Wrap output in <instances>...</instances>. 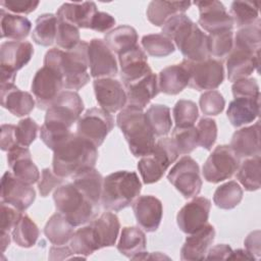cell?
<instances>
[{
	"instance_id": "6da1fadb",
	"label": "cell",
	"mask_w": 261,
	"mask_h": 261,
	"mask_svg": "<svg viewBox=\"0 0 261 261\" xmlns=\"http://www.w3.org/2000/svg\"><path fill=\"white\" fill-rule=\"evenodd\" d=\"M88 49L89 43L86 41H81L73 49L68 51L52 48L45 54L44 65L61 73L64 89L77 91L90 81Z\"/></svg>"
},
{
	"instance_id": "7a4b0ae2",
	"label": "cell",
	"mask_w": 261,
	"mask_h": 261,
	"mask_svg": "<svg viewBox=\"0 0 261 261\" xmlns=\"http://www.w3.org/2000/svg\"><path fill=\"white\" fill-rule=\"evenodd\" d=\"M162 35L174 42L187 60L199 62L210 58L208 36L185 13L168 18L162 25Z\"/></svg>"
},
{
	"instance_id": "3957f363",
	"label": "cell",
	"mask_w": 261,
	"mask_h": 261,
	"mask_svg": "<svg viewBox=\"0 0 261 261\" xmlns=\"http://www.w3.org/2000/svg\"><path fill=\"white\" fill-rule=\"evenodd\" d=\"M53 152V171L63 178L95 167L98 158L97 147L85 138L72 133Z\"/></svg>"
},
{
	"instance_id": "277c9868",
	"label": "cell",
	"mask_w": 261,
	"mask_h": 261,
	"mask_svg": "<svg viewBox=\"0 0 261 261\" xmlns=\"http://www.w3.org/2000/svg\"><path fill=\"white\" fill-rule=\"evenodd\" d=\"M116 123L135 157H143L153 150L156 144L155 135L146 120L143 109L125 106L117 114Z\"/></svg>"
},
{
	"instance_id": "5b68a950",
	"label": "cell",
	"mask_w": 261,
	"mask_h": 261,
	"mask_svg": "<svg viewBox=\"0 0 261 261\" xmlns=\"http://www.w3.org/2000/svg\"><path fill=\"white\" fill-rule=\"evenodd\" d=\"M141 190L142 184L136 172H112L103 179L101 204L109 211H120L134 203Z\"/></svg>"
},
{
	"instance_id": "8992f818",
	"label": "cell",
	"mask_w": 261,
	"mask_h": 261,
	"mask_svg": "<svg viewBox=\"0 0 261 261\" xmlns=\"http://www.w3.org/2000/svg\"><path fill=\"white\" fill-rule=\"evenodd\" d=\"M56 210L73 226H79L96 218L100 205L89 199L72 182L61 185L53 193Z\"/></svg>"
},
{
	"instance_id": "52a82bcc",
	"label": "cell",
	"mask_w": 261,
	"mask_h": 261,
	"mask_svg": "<svg viewBox=\"0 0 261 261\" xmlns=\"http://www.w3.org/2000/svg\"><path fill=\"white\" fill-rule=\"evenodd\" d=\"M178 155V150L172 138H163L157 141L153 150L138 162V170L143 182L150 185L160 180Z\"/></svg>"
},
{
	"instance_id": "ba28073f",
	"label": "cell",
	"mask_w": 261,
	"mask_h": 261,
	"mask_svg": "<svg viewBox=\"0 0 261 261\" xmlns=\"http://www.w3.org/2000/svg\"><path fill=\"white\" fill-rule=\"evenodd\" d=\"M84 110V102L75 91H62L46 111L45 123L70 129Z\"/></svg>"
},
{
	"instance_id": "9c48e42d",
	"label": "cell",
	"mask_w": 261,
	"mask_h": 261,
	"mask_svg": "<svg viewBox=\"0 0 261 261\" xmlns=\"http://www.w3.org/2000/svg\"><path fill=\"white\" fill-rule=\"evenodd\" d=\"M181 64L189 72V87L197 91L214 90L224 79L223 64L220 60L208 58L204 61L194 62L184 59Z\"/></svg>"
},
{
	"instance_id": "30bf717a",
	"label": "cell",
	"mask_w": 261,
	"mask_h": 261,
	"mask_svg": "<svg viewBox=\"0 0 261 261\" xmlns=\"http://www.w3.org/2000/svg\"><path fill=\"white\" fill-rule=\"evenodd\" d=\"M167 179L186 199L198 196L202 189L199 165L189 155L181 157L171 167Z\"/></svg>"
},
{
	"instance_id": "8fae6325",
	"label": "cell",
	"mask_w": 261,
	"mask_h": 261,
	"mask_svg": "<svg viewBox=\"0 0 261 261\" xmlns=\"http://www.w3.org/2000/svg\"><path fill=\"white\" fill-rule=\"evenodd\" d=\"M240 158L228 145L217 146L203 165V176L206 181L217 184L228 179L238 170Z\"/></svg>"
},
{
	"instance_id": "7c38bea8",
	"label": "cell",
	"mask_w": 261,
	"mask_h": 261,
	"mask_svg": "<svg viewBox=\"0 0 261 261\" xmlns=\"http://www.w3.org/2000/svg\"><path fill=\"white\" fill-rule=\"evenodd\" d=\"M114 120L112 115L102 108H90L77 120L76 134L100 147L107 135L112 130Z\"/></svg>"
},
{
	"instance_id": "4fadbf2b",
	"label": "cell",
	"mask_w": 261,
	"mask_h": 261,
	"mask_svg": "<svg viewBox=\"0 0 261 261\" xmlns=\"http://www.w3.org/2000/svg\"><path fill=\"white\" fill-rule=\"evenodd\" d=\"M63 77L56 69L44 65L35 74L31 90L40 109H48L62 92Z\"/></svg>"
},
{
	"instance_id": "5bb4252c",
	"label": "cell",
	"mask_w": 261,
	"mask_h": 261,
	"mask_svg": "<svg viewBox=\"0 0 261 261\" xmlns=\"http://www.w3.org/2000/svg\"><path fill=\"white\" fill-rule=\"evenodd\" d=\"M1 202L7 203L16 209L25 211L36 199V191L27 182L18 179L12 172H4L1 178Z\"/></svg>"
},
{
	"instance_id": "9a60e30c",
	"label": "cell",
	"mask_w": 261,
	"mask_h": 261,
	"mask_svg": "<svg viewBox=\"0 0 261 261\" xmlns=\"http://www.w3.org/2000/svg\"><path fill=\"white\" fill-rule=\"evenodd\" d=\"M90 73L95 79L111 77L117 74L118 67L114 53L102 39H92L88 49Z\"/></svg>"
},
{
	"instance_id": "2e32d148",
	"label": "cell",
	"mask_w": 261,
	"mask_h": 261,
	"mask_svg": "<svg viewBox=\"0 0 261 261\" xmlns=\"http://www.w3.org/2000/svg\"><path fill=\"white\" fill-rule=\"evenodd\" d=\"M96 100L100 107L109 112H117L127 104L125 89L120 82L112 77L96 79L93 83Z\"/></svg>"
},
{
	"instance_id": "e0dca14e",
	"label": "cell",
	"mask_w": 261,
	"mask_h": 261,
	"mask_svg": "<svg viewBox=\"0 0 261 261\" xmlns=\"http://www.w3.org/2000/svg\"><path fill=\"white\" fill-rule=\"evenodd\" d=\"M194 4L199 8L200 16L198 23L210 34L231 31L233 21L226 12L225 6L219 1H196Z\"/></svg>"
},
{
	"instance_id": "ac0fdd59",
	"label": "cell",
	"mask_w": 261,
	"mask_h": 261,
	"mask_svg": "<svg viewBox=\"0 0 261 261\" xmlns=\"http://www.w3.org/2000/svg\"><path fill=\"white\" fill-rule=\"evenodd\" d=\"M211 202L205 197H194L177 213L176 222L179 229L187 233H193L207 224Z\"/></svg>"
},
{
	"instance_id": "d6986e66",
	"label": "cell",
	"mask_w": 261,
	"mask_h": 261,
	"mask_svg": "<svg viewBox=\"0 0 261 261\" xmlns=\"http://www.w3.org/2000/svg\"><path fill=\"white\" fill-rule=\"evenodd\" d=\"M118 60L120 65V77L124 86L153 72L148 64L147 54L138 45L118 55Z\"/></svg>"
},
{
	"instance_id": "ffe728a7",
	"label": "cell",
	"mask_w": 261,
	"mask_h": 261,
	"mask_svg": "<svg viewBox=\"0 0 261 261\" xmlns=\"http://www.w3.org/2000/svg\"><path fill=\"white\" fill-rule=\"evenodd\" d=\"M133 210L138 224L145 231L157 230L163 215L162 203L158 198L152 195L138 197L133 203Z\"/></svg>"
},
{
	"instance_id": "44dd1931",
	"label": "cell",
	"mask_w": 261,
	"mask_h": 261,
	"mask_svg": "<svg viewBox=\"0 0 261 261\" xmlns=\"http://www.w3.org/2000/svg\"><path fill=\"white\" fill-rule=\"evenodd\" d=\"M34 54V47L28 41H8L0 46V68L14 71L27 65Z\"/></svg>"
},
{
	"instance_id": "7402d4cb",
	"label": "cell",
	"mask_w": 261,
	"mask_h": 261,
	"mask_svg": "<svg viewBox=\"0 0 261 261\" xmlns=\"http://www.w3.org/2000/svg\"><path fill=\"white\" fill-rule=\"evenodd\" d=\"M260 64V53H253L244 49L232 47L231 52L227 56L226 69L229 82H237L248 77Z\"/></svg>"
},
{
	"instance_id": "603a6c76",
	"label": "cell",
	"mask_w": 261,
	"mask_h": 261,
	"mask_svg": "<svg viewBox=\"0 0 261 261\" xmlns=\"http://www.w3.org/2000/svg\"><path fill=\"white\" fill-rule=\"evenodd\" d=\"M7 163L15 177L33 185L40 179V171L32 159L28 148L15 146L7 153Z\"/></svg>"
},
{
	"instance_id": "cb8c5ba5",
	"label": "cell",
	"mask_w": 261,
	"mask_h": 261,
	"mask_svg": "<svg viewBox=\"0 0 261 261\" xmlns=\"http://www.w3.org/2000/svg\"><path fill=\"white\" fill-rule=\"evenodd\" d=\"M215 238L214 226L207 223L197 231L190 233L181 250V260H203Z\"/></svg>"
},
{
	"instance_id": "d4e9b609",
	"label": "cell",
	"mask_w": 261,
	"mask_h": 261,
	"mask_svg": "<svg viewBox=\"0 0 261 261\" xmlns=\"http://www.w3.org/2000/svg\"><path fill=\"white\" fill-rule=\"evenodd\" d=\"M124 87L127 97V105L140 109H144L160 92L158 88V77L154 72L125 85Z\"/></svg>"
},
{
	"instance_id": "484cf974",
	"label": "cell",
	"mask_w": 261,
	"mask_h": 261,
	"mask_svg": "<svg viewBox=\"0 0 261 261\" xmlns=\"http://www.w3.org/2000/svg\"><path fill=\"white\" fill-rule=\"evenodd\" d=\"M230 148L239 158H250L260 155V123L240 128L234 132Z\"/></svg>"
},
{
	"instance_id": "4316f807",
	"label": "cell",
	"mask_w": 261,
	"mask_h": 261,
	"mask_svg": "<svg viewBox=\"0 0 261 261\" xmlns=\"http://www.w3.org/2000/svg\"><path fill=\"white\" fill-rule=\"evenodd\" d=\"M97 5L92 1L63 3L57 10L56 16L79 29H90L92 19L97 12Z\"/></svg>"
},
{
	"instance_id": "83f0119b",
	"label": "cell",
	"mask_w": 261,
	"mask_h": 261,
	"mask_svg": "<svg viewBox=\"0 0 261 261\" xmlns=\"http://www.w3.org/2000/svg\"><path fill=\"white\" fill-rule=\"evenodd\" d=\"M93 229L99 250L105 247H112L116 243L120 223L118 217L112 212H104L98 218L89 223Z\"/></svg>"
},
{
	"instance_id": "f1b7e54d",
	"label": "cell",
	"mask_w": 261,
	"mask_h": 261,
	"mask_svg": "<svg viewBox=\"0 0 261 261\" xmlns=\"http://www.w3.org/2000/svg\"><path fill=\"white\" fill-rule=\"evenodd\" d=\"M1 104L13 115L21 117L33 111L36 101L29 92L12 85L1 88Z\"/></svg>"
},
{
	"instance_id": "f546056e",
	"label": "cell",
	"mask_w": 261,
	"mask_h": 261,
	"mask_svg": "<svg viewBox=\"0 0 261 261\" xmlns=\"http://www.w3.org/2000/svg\"><path fill=\"white\" fill-rule=\"evenodd\" d=\"M260 113L259 98H234L228 105L226 115L229 122L240 127L253 122Z\"/></svg>"
},
{
	"instance_id": "4dcf8cb0",
	"label": "cell",
	"mask_w": 261,
	"mask_h": 261,
	"mask_svg": "<svg viewBox=\"0 0 261 261\" xmlns=\"http://www.w3.org/2000/svg\"><path fill=\"white\" fill-rule=\"evenodd\" d=\"M159 91L166 95H176L189 86V72L180 64H173L163 68L158 74Z\"/></svg>"
},
{
	"instance_id": "1f68e13d",
	"label": "cell",
	"mask_w": 261,
	"mask_h": 261,
	"mask_svg": "<svg viewBox=\"0 0 261 261\" xmlns=\"http://www.w3.org/2000/svg\"><path fill=\"white\" fill-rule=\"evenodd\" d=\"M190 1H151L146 14L148 20L156 27H162L165 21L175 14L185 13L191 6Z\"/></svg>"
},
{
	"instance_id": "d6a6232c",
	"label": "cell",
	"mask_w": 261,
	"mask_h": 261,
	"mask_svg": "<svg viewBox=\"0 0 261 261\" xmlns=\"http://www.w3.org/2000/svg\"><path fill=\"white\" fill-rule=\"evenodd\" d=\"M0 27L2 39L21 41L29 36L32 22L25 16L10 13L2 8L0 10Z\"/></svg>"
},
{
	"instance_id": "836d02e7",
	"label": "cell",
	"mask_w": 261,
	"mask_h": 261,
	"mask_svg": "<svg viewBox=\"0 0 261 261\" xmlns=\"http://www.w3.org/2000/svg\"><path fill=\"white\" fill-rule=\"evenodd\" d=\"M145 232L137 226H125L122 228L117 244V250L123 256L135 259L146 250Z\"/></svg>"
},
{
	"instance_id": "e575fe53",
	"label": "cell",
	"mask_w": 261,
	"mask_h": 261,
	"mask_svg": "<svg viewBox=\"0 0 261 261\" xmlns=\"http://www.w3.org/2000/svg\"><path fill=\"white\" fill-rule=\"evenodd\" d=\"M72 184L76 188H79L94 203L100 205L104 178L95 167L79 172L72 176Z\"/></svg>"
},
{
	"instance_id": "d590c367",
	"label": "cell",
	"mask_w": 261,
	"mask_h": 261,
	"mask_svg": "<svg viewBox=\"0 0 261 261\" xmlns=\"http://www.w3.org/2000/svg\"><path fill=\"white\" fill-rule=\"evenodd\" d=\"M104 40L113 53L120 55L137 46L138 33L130 25H118L106 34Z\"/></svg>"
},
{
	"instance_id": "8d00e7d4",
	"label": "cell",
	"mask_w": 261,
	"mask_h": 261,
	"mask_svg": "<svg viewBox=\"0 0 261 261\" xmlns=\"http://www.w3.org/2000/svg\"><path fill=\"white\" fill-rule=\"evenodd\" d=\"M73 227L74 226L58 212L48 219L44 227V233L53 245L63 246L70 241L74 232Z\"/></svg>"
},
{
	"instance_id": "74e56055",
	"label": "cell",
	"mask_w": 261,
	"mask_h": 261,
	"mask_svg": "<svg viewBox=\"0 0 261 261\" xmlns=\"http://www.w3.org/2000/svg\"><path fill=\"white\" fill-rule=\"evenodd\" d=\"M58 18L52 13H44L38 16L32 32L33 41L41 46H51L56 39Z\"/></svg>"
},
{
	"instance_id": "f35d334b",
	"label": "cell",
	"mask_w": 261,
	"mask_h": 261,
	"mask_svg": "<svg viewBox=\"0 0 261 261\" xmlns=\"http://www.w3.org/2000/svg\"><path fill=\"white\" fill-rule=\"evenodd\" d=\"M146 120L155 137L166 136L172 125L170 108L162 104H153L145 112Z\"/></svg>"
},
{
	"instance_id": "ab89813d",
	"label": "cell",
	"mask_w": 261,
	"mask_h": 261,
	"mask_svg": "<svg viewBox=\"0 0 261 261\" xmlns=\"http://www.w3.org/2000/svg\"><path fill=\"white\" fill-rule=\"evenodd\" d=\"M261 160L260 155L246 158L237 170V179L242 184L245 190L253 192L260 189Z\"/></svg>"
},
{
	"instance_id": "60d3db41",
	"label": "cell",
	"mask_w": 261,
	"mask_h": 261,
	"mask_svg": "<svg viewBox=\"0 0 261 261\" xmlns=\"http://www.w3.org/2000/svg\"><path fill=\"white\" fill-rule=\"evenodd\" d=\"M69 245L73 253L79 258L86 259L89 255L99 250L93 229L90 224L79 228L73 232Z\"/></svg>"
},
{
	"instance_id": "b9f144b4",
	"label": "cell",
	"mask_w": 261,
	"mask_h": 261,
	"mask_svg": "<svg viewBox=\"0 0 261 261\" xmlns=\"http://www.w3.org/2000/svg\"><path fill=\"white\" fill-rule=\"evenodd\" d=\"M233 24L242 29L254 24L259 20V6L256 1H233L230 14Z\"/></svg>"
},
{
	"instance_id": "7bdbcfd3",
	"label": "cell",
	"mask_w": 261,
	"mask_h": 261,
	"mask_svg": "<svg viewBox=\"0 0 261 261\" xmlns=\"http://www.w3.org/2000/svg\"><path fill=\"white\" fill-rule=\"evenodd\" d=\"M243 199V190L241 186L234 181L230 180L221 186H219L213 195L214 204L224 210L233 209L237 207Z\"/></svg>"
},
{
	"instance_id": "ee69618b",
	"label": "cell",
	"mask_w": 261,
	"mask_h": 261,
	"mask_svg": "<svg viewBox=\"0 0 261 261\" xmlns=\"http://www.w3.org/2000/svg\"><path fill=\"white\" fill-rule=\"evenodd\" d=\"M40 231L37 224L28 215H22L19 221L12 229V239L14 243L21 248L33 247L38 238Z\"/></svg>"
},
{
	"instance_id": "f6af8a7d",
	"label": "cell",
	"mask_w": 261,
	"mask_h": 261,
	"mask_svg": "<svg viewBox=\"0 0 261 261\" xmlns=\"http://www.w3.org/2000/svg\"><path fill=\"white\" fill-rule=\"evenodd\" d=\"M233 47L253 53H260L261 28L260 19L252 25L240 29L233 40Z\"/></svg>"
},
{
	"instance_id": "bcb514c9",
	"label": "cell",
	"mask_w": 261,
	"mask_h": 261,
	"mask_svg": "<svg viewBox=\"0 0 261 261\" xmlns=\"http://www.w3.org/2000/svg\"><path fill=\"white\" fill-rule=\"evenodd\" d=\"M142 46L153 57H166L175 51L173 42L162 34H149L142 38Z\"/></svg>"
},
{
	"instance_id": "7dc6e473",
	"label": "cell",
	"mask_w": 261,
	"mask_h": 261,
	"mask_svg": "<svg viewBox=\"0 0 261 261\" xmlns=\"http://www.w3.org/2000/svg\"><path fill=\"white\" fill-rule=\"evenodd\" d=\"M233 47V33L231 31L219 32L208 36V50L210 56L223 59L228 56Z\"/></svg>"
},
{
	"instance_id": "c3c4849f",
	"label": "cell",
	"mask_w": 261,
	"mask_h": 261,
	"mask_svg": "<svg viewBox=\"0 0 261 261\" xmlns=\"http://www.w3.org/2000/svg\"><path fill=\"white\" fill-rule=\"evenodd\" d=\"M171 138L174 141L179 154H190L199 146L198 132L194 125L186 127L175 126L172 130Z\"/></svg>"
},
{
	"instance_id": "681fc988",
	"label": "cell",
	"mask_w": 261,
	"mask_h": 261,
	"mask_svg": "<svg viewBox=\"0 0 261 261\" xmlns=\"http://www.w3.org/2000/svg\"><path fill=\"white\" fill-rule=\"evenodd\" d=\"M172 114L175 126H193L198 118L199 110L195 102L191 100H178L172 109Z\"/></svg>"
},
{
	"instance_id": "f907efd6",
	"label": "cell",
	"mask_w": 261,
	"mask_h": 261,
	"mask_svg": "<svg viewBox=\"0 0 261 261\" xmlns=\"http://www.w3.org/2000/svg\"><path fill=\"white\" fill-rule=\"evenodd\" d=\"M55 42L59 49L68 51L73 49L80 42V31L75 25L58 19Z\"/></svg>"
},
{
	"instance_id": "816d5d0a",
	"label": "cell",
	"mask_w": 261,
	"mask_h": 261,
	"mask_svg": "<svg viewBox=\"0 0 261 261\" xmlns=\"http://www.w3.org/2000/svg\"><path fill=\"white\" fill-rule=\"evenodd\" d=\"M201 111L205 115H218L220 114L225 106V100L223 96L215 90H210L203 93L199 100Z\"/></svg>"
},
{
	"instance_id": "f5cc1de1",
	"label": "cell",
	"mask_w": 261,
	"mask_h": 261,
	"mask_svg": "<svg viewBox=\"0 0 261 261\" xmlns=\"http://www.w3.org/2000/svg\"><path fill=\"white\" fill-rule=\"evenodd\" d=\"M199 146L206 150H211L217 138L216 121L212 118L203 117L197 124Z\"/></svg>"
},
{
	"instance_id": "db71d44e",
	"label": "cell",
	"mask_w": 261,
	"mask_h": 261,
	"mask_svg": "<svg viewBox=\"0 0 261 261\" xmlns=\"http://www.w3.org/2000/svg\"><path fill=\"white\" fill-rule=\"evenodd\" d=\"M39 130L38 123L31 117L22 118L18 121L15 128V137L18 146L28 148L37 138Z\"/></svg>"
},
{
	"instance_id": "11a10c76",
	"label": "cell",
	"mask_w": 261,
	"mask_h": 261,
	"mask_svg": "<svg viewBox=\"0 0 261 261\" xmlns=\"http://www.w3.org/2000/svg\"><path fill=\"white\" fill-rule=\"evenodd\" d=\"M232 95L234 98H259L260 91L257 80L254 77H246L239 80L232 84Z\"/></svg>"
},
{
	"instance_id": "9f6ffc18",
	"label": "cell",
	"mask_w": 261,
	"mask_h": 261,
	"mask_svg": "<svg viewBox=\"0 0 261 261\" xmlns=\"http://www.w3.org/2000/svg\"><path fill=\"white\" fill-rule=\"evenodd\" d=\"M63 177L58 176L50 168H44L42 170L41 178L38 181V189L42 197H47L55 188L61 186Z\"/></svg>"
},
{
	"instance_id": "6f0895ef",
	"label": "cell",
	"mask_w": 261,
	"mask_h": 261,
	"mask_svg": "<svg viewBox=\"0 0 261 261\" xmlns=\"http://www.w3.org/2000/svg\"><path fill=\"white\" fill-rule=\"evenodd\" d=\"M0 208H1V224H0L1 231L9 232L11 229H13V227L21 218L22 216L21 211L4 202H1Z\"/></svg>"
},
{
	"instance_id": "680465c9",
	"label": "cell",
	"mask_w": 261,
	"mask_h": 261,
	"mask_svg": "<svg viewBox=\"0 0 261 261\" xmlns=\"http://www.w3.org/2000/svg\"><path fill=\"white\" fill-rule=\"evenodd\" d=\"M39 1L34 0H2L0 2L3 9H6L14 13L28 14L36 10L39 5Z\"/></svg>"
},
{
	"instance_id": "91938a15",
	"label": "cell",
	"mask_w": 261,
	"mask_h": 261,
	"mask_svg": "<svg viewBox=\"0 0 261 261\" xmlns=\"http://www.w3.org/2000/svg\"><path fill=\"white\" fill-rule=\"evenodd\" d=\"M114 24L115 19L111 14L103 11H97L92 19L90 29L98 33H106L110 31Z\"/></svg>"
},
{
	"instance_id": "94428289",
	"label": "cell",
	"mask_w": 261,
	"mask_h": 261,
	"mask_svg": "<svg viewBox=\"0 0 261 261\" xmlns=\"http://www.w3.org/2000/svg\"><path fill=\"white\" fill-rule=\"evenodd\" d=\"M16 125L2 124L1 125V149L3 151H9L17 145L15 137Z\"/></svg>"
},
{
	"instance_id": "6125c7cd",
	"label": "cell",
	"mask_w": 261,
	"mask_h": 261,
	"mask_svg": "<svg viewBox=\"0 0 261 261\" xmlns=\"http://www.w3.org/2000/svg\"><path fill=\"white\" fill-rule=\"evenodd\" d=\"M260 230L257 229L250 232L244 241L246 250L256 259L260 256Z\"/></svg>"
},
{
	"instance_id": "be15d7a7",
	"label": "cell",
	"mask_w": 261,
	"mask_h": 261,
	"mask_svg": "<svg viewBox=\"0 0 261 261\" xmlns=\"http://www.w3.org/2000/svg\"><path fill=\"white\" fill-rule=\"evenodd\" d=\"M49 259L51 260H62V259H69V258H75L77 257L70 247H67L65 245L63 246H54L51 247L49 252Z\"/></svg>"
},
{
	"instance_id": "e7e4bbea",
	"label": "cell",
	"mask_w": 261,
	"mask_h": 261,
	"mask_svg": "<svg viewBox=\"0 0 261 261\" xmlns=\"http://www.w3.org/2000/svg\"><path fill=\"white\" fill-rule=\"evenodd\" d=\"M232 250L228 245L220 244L212 247L207 252L206 259H228Z\"/></svg>"
},
{
	"instance_id": "03108f58",
	"label": "cell",
	"mask_w": 261,
	"mask_h": 261,
	"mask_svg": "<svg viewBox=\"0 0 261 261\" xmlns=\"http://www.w3.org/2000/svg\"><path fill=\"white\" fill-rule=\"evenodd\" d=\"M229 260H233V259H247V260H255L256 258L254 256H252L247 250H242V249H238L236 251H232L231 254L228 257Z\"/></svg>"
},
{
	"instance_id": "003e7915",
	"label": "cell",
	"mask_w": 261,
	"mask_h": 261,
	"mask_svg": "<svg viewBox=\"0 0 261 261\" xmlns=\"http://www.w3.org/2000/svg\"><path fill=\"white\" fill-rule=\"evenodd\" d=\"M9 244H10L9 232L1 231V248H2V252H4L6 250V248L9 246Z\"/></svg>"
}]
</instances>
